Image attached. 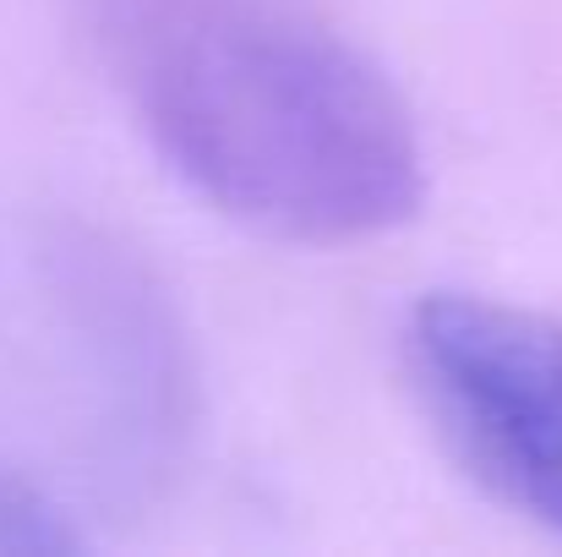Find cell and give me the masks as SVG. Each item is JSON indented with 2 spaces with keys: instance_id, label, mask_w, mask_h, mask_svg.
I'll return each mask as SVG.
<instances>
[{
  "instance_id": "cell-3",
  "label": "cell",
  "mask_w": 562,
  "mask_h": 557,
  "mask_svg": "<svg viewBox=\"0 0 562 557\" xmlns=\"http://www.w3.org/2000/svg\"><path fill=\"white\" fill-rule=\"evenodd\" d=\"M82 536L66 525V514L27 487L22 476H11L0 465V557H44V553H77Z\"/></svg>"
},
{
  "instance_id": "cell-2",
  "label": "cell",
  "mask_w": 562,
  "mask_h": 557,
  "mask_svg": "<svg viewBox=\"0 0 562 557\" xmlns=\"http://www.w3.org/2000/svg\"><path fill=\"white\" fill-rule=\"evenodd\" d=\"M404 367L453 465L562 536V318L437 290L404 323Z\"/></svg>"
},
{
  "instance_id": "cell-1",
  "label": "cell",
  "mask_w": 562,
  "mask_h": 557,
  "mask_svg": "<svg viewBox=\"0 0 562 557\" xmlns=\"http://www.w3.org/2000/svg\"><path fill=\"white\" fill-rule=\"evenodd\" d=\"M154 154L224 219L350 246L426 197V148L387 71L312 0H77Z\"/></svg>"
}]
</instances>
